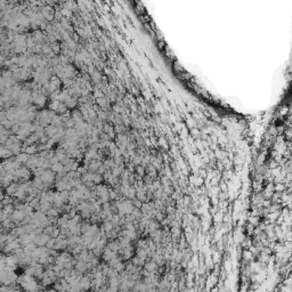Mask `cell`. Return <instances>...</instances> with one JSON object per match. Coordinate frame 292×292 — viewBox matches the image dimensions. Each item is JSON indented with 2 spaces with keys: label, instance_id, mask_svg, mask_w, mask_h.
Segmentation results:
<instances>
[{
  "label": "cell",
  "instance_id": "7a4b0ae2",
  "mask_svg": "<svg viewBox=\"0 0 292 292\" xmlns=\"http://www.w3.org/2000/svg\"><path fill=\"white\" fill-rule=\"evenodd\" d=\"M29 157H30V155H29L28 153H20V154L16 155L15 159H16L20 163H26V161L29 160Z\"/></svg>",
  "mask_w": 292,
  "mask_h": 292
},
{
  "label": "cell",
  "instance_id": "6da1fadb",
  "mask_svg": "<svg viewBox=\"0 0 292 292\" xmlns=\"http://www.w3.org/2000/svg\"><path fill=\"white\" fill-rule=\"evenodd\" d=\"M18 187H20V184L18 183H11L7 188H6V192H7V195H11V196H14L16 194V192L18 191Z\"/></svg>",
  "mask_w": 292,
  "mask_h": 292
}]
</instances>
